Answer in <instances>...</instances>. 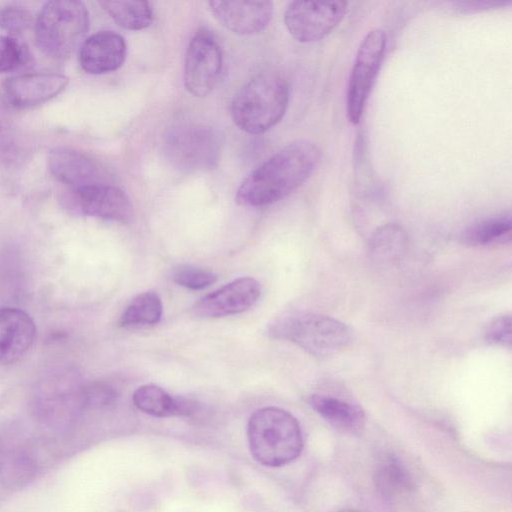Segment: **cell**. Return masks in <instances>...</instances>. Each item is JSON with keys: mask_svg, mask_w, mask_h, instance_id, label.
<instances>
[{"mask_svg": "<svg viewBox=\"0 0 512 512\" xmlns=\"http://www.w3.org/2000/svg\"><path fill=\"white\" fill-rule=\"evenodd\" d=\"M289 85L275 73H261L244 84L230 107L234 124L249 134H262L277 125L287 110Z\"/></svg>", "mask_w": 512, "mask_h": 512, "instance_id": "obj_3", "label": "cell"}, {"mask_svg": "<svg viewBox=\"0 0 512 512\" xmlns=\"http://www.w3.org/2000/svg\"><path fill=\"white\" fill-rule=\"evenodd\" d=\"M222 148L220 132L208 125L182 124L166 135L164 151L167 159L183 172L214 168Z\"/></svg>", "mask_w": 512, "mask_h": 512, "instance_id": "obj_6", "label": "cell"}, {"mask_svg": "<svg viewBox=\"0 0 512 512\" xmlns=\"http://www.w3.org/2000/svg\"><path fill=\"white\" fill-rule=\"evenodd\" d=\"M140 411L154 417L187 416L197 410V404L184 397H174L156 385H143L132 396Z\"/></svg>", "mask_w": 512, "mask_h": 512, "instance_id": "obj_17", "label": "cell"}, {"mask_svg": "<svg viewBox=\"0 0 512 512\" xmlns=\"http://www.w3.org/2000/svg\"><path fill=\"white\" fill-rule=\"evenodd\" d=\"M348 3L342 0L292 1L284 13V23L297 41L310 43L323 39L342 21Z\"/></svg>", "mask_w": 512, "mask_h": 512, "instance_id": "obj_8", "label": "cell"}, {"mask_svg": "<svg viewBox=\"0 0 512 512\" xmlns=\"http://www.w3.org/2000/svg\"><path fill=\"white\" fill-rule=\"evenodd\" d=\"M320 160L321 149L316 143L306 139L293 141L247 175L235 201L246 207L276 203L305 183Z\"/></svg>", "mask_w": 512, "mask_h": 512, "instance_id": "obj_1", "label": "cell"}, {"mask_svg": "<svg viewBox=\"0 0 512 512\" xmlns=\"http://www.w3.org/2000/svg\"><path fill=\"white\" fill-rule=\"evenodd\" d=\"M163 313L162 301L153 291L137 295L120 316L122 327H139L157 324Z\"/></svg>", "mask_w": 512, "mask_h": 512, "instance_id": "obj_22", "label": "cell"}, {"mask_svg": "<svg viewBox=\"0 0 512 512\" xmlns=\"http://www.w3.org/2000/svg\"><path fill=\"white\" fill-rule=\"evenodd\" d=\"M89 28V14L80 1H49L35 21V40L48 57L64 59L79 45Z\"/></svg>", "mask_w": 512, "mask_h": 512, "instance_id": "obj_5", "label": "cell"}, {"mask_svg": "<svg viewBox=\"0 0 512 512\" xmlns=\"http://www.w3.org/2000/svg\"><path fill=\"white\" fill-rule=\"evenodd\" d=\"M172 278L178 285L191 290L204 289L217 281V275L214 272L190 265L175 268Z\"/></svg>", "mask_w": 512, "mask_h": 512, "instance_id": "obj_24", "label": "cell"}, {"mask_svg": "<svg viewBox=\"0 0 512 512\" xmlns=\"http://www.w3.org/2000/svg\"><path fill=\"white\" fill-rule=\"evenodd\" d=\"M511 227V214L502 213L472 224L464 231L462 238L468 245L484 246L509 236Z\"/></svg>", "mask_w": 512, "mask_h": 512, "instance_id": "obj_23", "label": "cell"}, {"mask_svg": "<svg viewBox=\"0 0 512 512\" xmlns=\"http://www.w3.org/2000/svg\"><path fill=\"white\" fill-rule=\"evenodd\" d=\"M260 295L261 286L256 279L240 277L200 298L192 310L202 318L235 315L251 308Z\"/></svg>", "mask_w": 512, "mask_h": 512, "instance_id": "obj_12", "label": "cell"}, {"mask_svg": "<svg viewBox=\"0 0 512 512\" xmlns=\"http://www.w3.org/2000/svg\"><path fill=\"white\" fill-rule=\"evenodd\" d=\"M26 60L23 46L13 37L0 35V73L20 67Z\"/></svg>", "mask_w": 512, "mask_h": 512, "instance_id": "obj_26", "label": "cell"}, {"mask_svg": "<svg viewBox=\"0 0 512 512\" xmlns=\"http://www.w3.org/2000/svg\"><path fill=\"white\" fill-rule=\"evenodd\" d=\"M208 4L215 19L239 35L262 32L273 15L271 1H210Z\"/></svg>", "mask_w": 512, "mask_h": 512, "instance_id": "obj_14", "label": "cell"}, {"mask_svg": "<svg viewBox=\"0 0 512 512\" xmlns=\"http://www.w3.org/2000/svg\"><path fill=\"white\" fill-rule=\"evenodd\" d=\"M221 46L213 33L199 30L189 42L184 63V86L194 97H206L222 71Z\"/></svg>", "mask_w": 512, "mask_h": 512, "instance_id": "obj_9", "label": "cell"}, {"mask_svg": "<svg viewBox=\"0 0 512 512\" xmlns=\"http://www.w3.org/2000/svg\"><path fill=\"white\" fill-rule=\"evenodd\" d=\"M83 398L88 406L104 407L116 400L117 391L107 383L97 382L85 389Z\"/></svg>", "mask_w": 512, "mask_h": 512, "instance_id": "obj_29", "label": "cell"}, {"mask_svg": "<svg viewBox=\"0 0 512 512\" xmlns=\"http://www.w3.org/2000/svg\"><path fill=\"white\" fill-rule=\"evenodd\" d=\"M37 335L33 318L24 310L0 308V365L20 361L32 348Z\"/></svg>", "mask_w": 512, "mask_h": 512, "instance_id": "obj_15", "label": "cell"}, {"mask_svg": "<svg viewBox=\"0 0 512 512\" xmlns=\"http://www.w3.org/2000/svg\"><path fill=\"white\" fill-rule=\"evenodd\" d=\"M114 22L127 30H142L153 21V8L148 1H100Z\"/></svg>", "mask_w": 512, "mask_h": 512, "instance_id": "obj_21", "label": "cell"}, {"mask_svg": "<svg viewBox=\"0 0 512 512\" xmlns=\"http://www.w3.org/2000/svg\"><path fill=\"white\" fill-rule=\"evenodd\" d=\"M48 168L68 191L110 182L106 171L94 158L72 147L53 148L48 154Z\"/></svg>", "mask_w": 512, "mask_h": 512, "instance_id": "obj_11", "label": "cell"}, {"mask_svg": "<svg viewBox=\"0 0 512 512\" xmlns=\"http://www.w3.org/2000/svg\"><path fill=\"white\" fill-rule=\"evenodd\" d=\"M64 206L79 215L126 223L130 221L133 207L127 194L110 182L66 191Z\"/></svg>", "mask_w": 512, "mask_h": 512, "instance_id": "obj_10", "label": "cell"}, {"mask_svg": "<svg viewBox=\"0 0 512 512\" xmlns=\"http://www.w3.org/2000/svg\"><path fill=\"white\" fill-rule=\"evenodd\" d=\"M69 78L58 73H28L9 77L3 83V98L11 108L43 104L67 87Z\"/></svg>", "mask_w": 512, "mask_h": 512, "instance_id": "obj_13", "label": "cell"}, {"mask_svg": "<svg viewBox=\"0 0 512 512\" xmlns=\"http://www.w3.org/2000/svg\"><path fill=\"white\" fill-rule=\"evenodd\" d=\"M386 42L385 31L374 28L364 36L359 45L346 94V113L351 124H358L362 118L367 99L384 59Z\"/></svg>", "mask_w": 512, "mask_h": 512, "instance_id": "obj_7", "label": "cell"}, {"mask_svg": "<svg viewBox=\"0 0 512 512\" xmlns=\"http://www.w3.org/2000/svg\"><path fill=\"white\" fill-rule=\"evenodd\" d=\"M339 512H358V511L352 510V509H345V510H341Z\"/></svg>", "mask_w": 512, "mask_h": 512, "instance_id": "obj_31", "label": "cell"}, {"mask_svg": "<svg viewBox=\"0 0 512 512\" xmlns=\"http://www.w3.org/2000/svg\"><path fill=\"white\" fill-rule=\"evenodd\" d=\"M33 22L32 14L19 5L0 7V28L10 33H21L27 30Z\"/></svg>", "mask_w": 512, "mask_h": 512, "instance_id": "obj_25", "label": "cell"}, {"mask_svg": "<svg viewBox=\"0 0 512 512\" xmlns=\"http://www.w3.org/2000/svg\"><path fill=\"white\" fill-rule=\"evenodd\" d=\"M511 2L503 1H456L453 2L454 9L461 14H471L489 9H495L509 5Z\"/></svg>", "mask_w": 512, "mask_h": 512, "instance_id": "obj_30", "label": "cell"}, {"mask_svg": "<svg viewBox=\"0 0 512 512\" xmlns=\"http://www.w3.org/2000/svg\"><path fill=\"white\" fill-rule=\"evenodd\" d=\"M124 38L114 31H99L89 36L79 50L81 68L94 75L119 69L126 58Z\"/></svg>", "mask_w": 512, "mask_h": 512, "instance_id": "obj_16", "label": "cell"}, {"mask_svg": "<svg viewBox=\"0 0 512 512\" xmlns=\"http://www.w3.org/2000/svg\"><path fill=\"white\" fill-rule=\"evenodd\" d=\"M408 237L404 229L394 223L378 227L369 240L372 259L380 263L399 260L406 252Z\"/></svg>", "mask_w": 512, "mask_h": 512, "instance_id": "obj_19", "label": "cell"}, {"mask_svg": "<svg viewBox=\"0 0 512 512\" xmlns=\"http://www.w3.org/2000/svg\"><path fill=\"white\" fill-rule=\"evenodd\" d=\"M373 480L377 490L388 497L408 492L413 487L409 471L392 455L384 457L376 465Z\"/></svg>", "mask_w": 512, "mask_h": 512, "instance_id": "obj_20", "label": "cell"}, {"mask_svg": "<svg viewBox=\"0 0 512 512\" xmlns=\"http://www.w3.org/2000/svg\"><path fill=\"white\" fill-rule=\"evenodd\" d=\"M311 408L337 429L355 432L365 421L363 410L356 404L330 395L313 394L309 398Z\"/></svg>", "mask_w": 512, "mask_h": 512, "instance_id": "obj_18", "label": "cell"}, {"mask_svg": "<svg viewBox=\"0 0 512 512\" xmlns=\"http://www.w3.org/2000/svg\"><path fill=\"white\" fill-rule=\"evenodd\" d=\"M247 438L253 458L268 467L293 462L303 449V436L297 419L278 407H263L252 413Z\"/></svg>", "mask_w": 512, "mask_h": 512, "instance_id": "obj_2", "label": "cell"}, {"mask_svg": "<svg viewBox=\"0 0 512 512\" xmlns=\"http://www.w3.org/2000/svg\"><path fill=\"white\" fill-rule=\"evenodd\" d=\"M511 324L509 314L495 318L485 331V340L493 345L510 348L512 341Z\"/></svg>", "mask_w": 512, "mask_h": 512, "instance_id": "obj_28", "label": "cell"}, {"mask_svg": "<svg viewBox=\"0 0 512 512\" xmlns=\"http://www.w3.org/2000/svg\"><path fill=\"white\" fill-rule=\"evenodd\" d=\"M10 106L0 95V158H7L15 151L14 128Z\"/></svg>", "mask_w": 512, "mask_h": 512, "instance_id": "obj_27", "label": "cell"}, {"mask_svg": "<svg viewBox=\"0 0 512 512\" xmlns=\"http://www.w3.org/2000/svg\"><path fill=\"white\" fill-rule=\"evenodd\" d=\"M276 339L290 341L315 357H327L344 350L352 342V331L330 316L294 312L277 318L268 328Z\"/></svg>", "mask_w": 512, "mask_h": 512, "instance_id": "obj_4", "label": "cell"}]
</instances>
